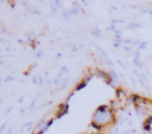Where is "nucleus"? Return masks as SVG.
<instances>
[{
    "mask_svg": "<svg viewBox=\"0 0 152 134\" xmlns=\"http://www.w3.org/2000/svg\"><path fill=\"white\" fill-rule=\"evenodd\" d=\"M114 46L115 47H119V46H120V42H116V43H115Z\"/></svg>",
    "mask_w": 152,
    "mask_h": 134,
    "instance_id": "nucleus-9",
    "label": "nucleus"
},
{
    "mask_svg": "<svg viewBox=\"0 0 152 134\" xmlns=\"http://www.w3.org/2000/svg\"><path fill=\"white\" fill-rule=\"evenodd\" d=\"M146 46H147V44H146V43H143V44L140 45V48H141V49H145Z\"/></svg>",
    "mask_w": 152,
    "mask_h": 134,
    "instance_id": "nucleus-7",
    "label": "nucleus"
},
{
    "mask_svg": "<svg viewBox=\"0 0 152 134\" xmlns=\"http://www.w3.org/2000/svg\"><path fill=\"white\" fill-rule=\"evenodd\" d=\"M52 123H53V119H51V121H49L48 123H47V129H48V128L52 125Z\"/></svg>",
    "mask_w": 152,
    "mask_h": 134,
    "instance_id": "nucleus-8",
    "label": "nucleus"
},
{
    "mask_svg": "<svg viewBox=\"0 0 152 134\" xmlns=\"http://www.w3.org/2000/svg\"><path fill=\"white\" fill-rule=\"evenodd\" d=\"M87 83H88L87 81H81L80 83L78 84V86H76V90H83V88H85Z\"/></svg>",
    "mask_w": 152,
    "mask_h": 134,
    "instance_id": "nucleus-4",
    "label": "nucleus"
},
{
    "mask_svg": "<svg viewBox=\"0 0 152 134\" xmlns=\"http://www.w3.org/2000/svg\"><path fill=\"white\" fill-rule=\"evenodd\" d=\"M91 126H92L93 128H95V129H97V130L102 129V126H101V125H99V124H97V123H95V122H92V123H91Z\"/></svg>",
    "mask_w": 152,
    "mask_h": 134,
    "instance_id": "nucleus-5",
    "label": "nucleus"
},
{
    "mask_svg": "<svg viewBox=\"0 0 152 134\" xmlns=\"http://www.w3.org/2000/svg\"><path fill=\"white\" fill-rule=\"evenodd\" d=\"M94 121L95 123L99 124V125H103V124L107 123L108 121H110V119L112 117V111H107V112L105 113H100L98 112V111H96L95 113H94Z\"/></svg>",
    "mask_w": 152,
    "mask_h": 134,
    "instance_id": "nucleus-1",
    "label": "nucleus"
},
{
    "mask_svg": "<svg viewBox=\"0 0 152 134\" xmlns=\"http://www.w3.org/2000/svg\"><path fill=\"white\" fill-rule=\"evenodd\" d=\"M123 94H124V90H120V88H118V90H117V96H118V97H121Z\"/></svg>",
    "mask_w": 152,
    "mask_h": 134,
    "instance_id": "nucleus-6",
    "label": "nucleus"
},
{
    "mask_svg": "<svg viewBox=\"0 0 152 134\" xmlns=\"http://www.w3.org/2000/svg\"><path fill=\"white\" fill-rule=\"evenodd\" d=\"M96 111H98V112H100V113H105L108 111V107L106 106V105H102V106L98 107Z\"/></svg>",
    "mask_w": 152,
    "mask_h": 134,
    "instance_id": "nucleus-3",
    "label": "nucleus"
},
{
    "mask_svg": "<svg viewBox=\"0 0 152 134\" xmlns=\"http://www.w3.org/2000/svg\"><path fill=\"white\" fill-rule=\"evenodd\" d=\"M68 108H69V106H68V104L67 103H65V104H61L58 106V114H57V119H61L63 115H65V114H67L68 113Z\"/></svg>",
    "mask_w": 152,
    "mask_h": 134,
    "instance_id": "nucleus-2",
    "label": "nucleus"
}]
</instances>
